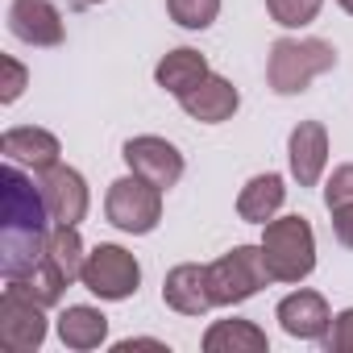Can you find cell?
Returning a JSON list of instances; mask_svg holds the SVG:
<instances>
[{"mask_svg": "<svg viewBox=\"0 0 353 353\" xmlns=\"http://www.w3.org/2000/svg\"><path fill=\"white\" fill-rule=\"evenodd\" d=\"M324 349L328 353H353V307L332 316V324L324 332Z\"/></svg>", "mask_w": 353, "mask_h": 353, "instance_id": "cell-24", "label": "cell"}, {"mask_svg": "<svg viewBox=\"0 0 353 353\" xmlns=\"http://www.w3.org/2000/svg\"><path fill=\"white\" fill-rule=\"evenodd\" d=\"M0 71H5V83H0V104H13V100L30 88V71H26L13 54L0 59Z\"/></svg>", "mask_w": 353, "mask_h": 353, "instance_id": "cell-25", "label": "cell"}, {"mask_svg": "<svg viewBox=\"0 0 353 353\" xmlns=\"http://www.w3.org/2000/svg\"><path fill=\"white\" fill-rule=\"evenodd\" d=\"M75 5H79V9H88V5H104V0H75Z\"/></svg>", "mask_w": 353, "mask_h": 353, "instance_id": "cell-30", "label": "cell"}, {"mask_svg": "<svg viewBox=\"0 0 353 353\" xmlns=\"http://www.w3.org/2000/svg\"><path fill=\"white\" fill-rule=\"evenodd\" d=\"M79 283H83L92 295H100V299H108V303H121V299H129V295L141 287V266H137V258H133L125 245L100 241V245L83 258Z\"/></svg>", "mask_w": 353, "mask_h": 353, "instance_id": "cell-6", "label": "cell"}, {"mask_svg": "<svg viewBox=\"0 0 353 353\" xmlns=\"http://www.w3.org/2000/svg\"><path fill=\"white\" fill-rule=\"evenodd\" d=\"M162 299L179 316H204L208 307H216L212 303V287H208V266H196V262L174 266L162 279Z\"/></svg>", "mask_w": 353, "mask_h": 353, "instance_id": "cell-14", "label": "cell"}, {"mask_svg": "<svg viewBox=\"0 0 353 353\" xmlns=\"http://www.w3.org/2000/svg\"><path fill=\"white\" fill-rule=\"evenodd\" d=\"M287 162L299 188H316L328 166V129L320 121H299L287 137Z\"/></svg>", "mask_w": 353, "mask_h": 353, "instance_id": "cell-11", "label": "cell"}, {"mask_svg": "<svg viewBox=\"0 0 353 353\" xmlns=\"http://www.w3.org/2000/svg\"><path fill=\"white\" fill-rule=\"evenodd\" d=\"M212 71H208V59L200 54V50H192V46H179V50H170L158 67H154V79H158V88L162 92H170L174 100L179 96H188L196 83H204Z\"/></svg>", "mask_w": 353, "mask_h": 353, "instance_id": "cell-17", "label": "cell"}, {"mask_svg": "<svg viewBox=\"0 0 353 353\" xmlns=\"http://www.w3.org/2000/svg\"><path fill=\"white\" fill-rule=\"evenodd\" d=\"M279 324H283V332L287 336H299V341H324V332H328V324H332V312H328V303H324V295L320 291H291L283 303H279Z\"/></svg>", "mask_w": 353, "mask_h": 353, "instance_id": "cell-12", "label": "cell"}, {"mask_svg": "<svg viewBox=\"0 0 353 353\" xmlns=\"http://www.w3.org/2000/svg\"><path fill=\"white\" fill-rule=\"evenodd\" d=\"M324 204H328V208L353 204V162H345V166L332 170V179L324 183Z\"/></svg>", "mask_w": 353, "mask_h": 353, "instance_id": "cell-26", "label": "cell"}, {"mask_svg": "<svg viewBox=\"0 0 353 353\" xmlns=\"http://www.w3.org/2000/svg\"><path fill=\"white\" fill-rule=\"evenodd\" d=\"M0 154H5V162H17V166H30L34 174L50 170L63 154L59 137L50 129H38V125H17L9 129L5 137H0Z\"/></svg>", "mask_w": 353, "mask_h": 353, "instance_id": "cell-13", "label": "cell"}, {"mask_svg": "<svg viewBox=\"0 0 353 353\" xmlns=\"http://www.w3.org/2000/svg\"><path fill=\"white\" fill-rule=\"evenodd\" d=\"M59 341L67 349H79V353L100 349L108 341V316L100 307H92V303H71L59 316Z\"/></svg>", "mask_w": 353, "mask_h": 353, "instance_id": "cell-18", "label": "cell"}, {"mask_svg": "<svg viewBox=\"0 0 353 353\" xmlns=\"http://www.w3.org/2000/svg\"><path fill=\"white\" fill-rule=\"evenodd\" d=\"M328 212H332V237L345 250H353V204H341V208H328Z\"/></svg>", "mask_w": 353, "mask_h": 353, "instance_id": "cell-27", "label": "cell"}, {"mask_svg": "<svg viewBox=\"0 0 353 353\" xmlns=\"http://www.w3.org/2000/svg\"><path fill=\"white\" fill-rule=\"evenodd\" d=\"M104 216L108 225H117L121 233H154L158 221H162V188H154L150 179H141V174H125V179H117L104 196Z\"/></svg>", "mask_w": 353, "mask_h": 353, "instance_id": "cell-5", "label": "cell"}, {"mask_svg": "<svg viewBox=\"0 0 353 353\" xmlns=\"http://www.w3.org/2000/svg\"><path fill=\"white\" fill-rule=\"evenodd\" d=\"M42 196H46V208H50V221L54 225H79L88 216V183H83V174L75 166H63L54 162L50 170H42V179H38Z\"/></svg>", "mask_w": 353, "mask_h": 353, "instance_id": "cell-9", "label": "cell"}, {"mask_svg": "<svg viewBox=\"0 0 353 353\" xmlns=\"http://www.w3.org/2000/svg\"><path fill=\"white\" fill-rule=\"evenodd\" d=\"M133 349H166V345H162V341H154V336H137V341L129 336V341H121V345H117V353H133Z\"/></svg>", "mask_w": 353, "mask_h": 353, "instance_id": "cell-28", "label": "cell"}, {"mask_svg": "<svg viewBox=\"0 0 353 353\" xmlns=\"http://www.w3.org/2000/svg\"><path fill=\"white\" fill-rule=\"evenodd\" d=\"M166 13L183 30H208L221 17V0H166Z\"/></svg>", "mask_w": 353, "mask_h": 353, "instance_id": "cell-22", "label": "cell"}, {"mask_svg": "<svg viewBox=\"0 0 353 353\" xmlns=\"http://www.w3.org/2000/svg\"><path fill=\"white\" fill-rule=\"evenodd\" d=\"M266 283H270V270H266L262 245H233L225 258L208 262V287H212V303L216 307L245 303Z\"/></svg>", "mask_w": 353, "mask_h": 353, "instance_id": "cell-4", "label": "cell"}, {"mask_svg": "<svg viewBox=\"0 0 353 353\" xmlns=\"http://www.w3.org/2000/svg\"><path fill=\"white\" fill-rule=\"evenodd\" d=\"M9 283H13L17 291H26L30 299H38L42 307H54V303L63 299V291L71 287V283H67V274H63V270H59L50 258H42V262H38L30 274H21V279H9Z\"/></svg>", "mask_w": 353, "mask_h": 353, "instance_id": "cell-21", "label": "cell"}, {"mask_svg": "<svg viewBox=\"0 0 353 353\" xmlns=\"http://www.w3.org/2000/svg\"><path fill=\"white\" fill-rule=\"evenodd\" d=\"M336 67V46L324 38H279L266 59V83L279 96H299L312 79Z\"/></svg>", "mask_w": 353, "mask_h": 353, "instance_id": "cell-2", "label": "cell"}, {"mask_svg": "<svg viewBox=\"0 0 353 353\" xmlns=\"http://www.w3.org/2000/svg\"><path fill=\"white\" fill-rule=\"evenodd\" d=\"M46 258L67 274V283H75L83 274V237H79V225H54L46 233Z\"/></svg>", "mask_w": 353, "mask_h": 353, "instance_id": "cell-20", "label": "cell"}, {"mask_svg": "<svg viewBox=\"0 0 353 353\" xmlns=\"http://www.w3.org/2000/svg\"><path fill=\"white\" fill-rule=\"evenodd\" d=\"M262 258L270 270V283H303L316 270V233L307 216H279L262 225Z\"/></svg>", "mask_w": 353, "mask_h": 353, "instance_id": "cell-3", "label": "cell"}, {"mask_svg": "<svg viewBox=\"0 0 353 353\" xmlns=\"http://www.w3.org/2000/svg\"><path fill=\"white\" fill-rule=\"evenodd\" d=\"M121 158L133 174H141V179H150L154 188H174L183 179V154L174 141L166 137H154V133H141V137H129L121 145Z\"/></svg>", "mask_w": 353, "mask_h": 353, "instance_id": "cell-8", "label": "cell"}, {"mask_svg": "<svg viewBox=\"0 0 353 353\" xmlns=\"http://www.w3.org/2000/svg\"><path fill=\"white\" fill-rule=\"evenodd\" d=\"M46 233H50V208L42 188L17 162H5L0 170V274L21 279L46 258Z\"/></svg>", "mask_w": 353, "mask_h": 353, "instance_id": "cell-1", "label": "cell"}, {"mask_svg": "<svg viewBox=\"0 0 353 353\" xmlns=\"http://www.w3.org/2000/svg\"><path fill=\"white\" fill-rule=\"evenodd\" d=\"M179 104H183V112H188L192 121H200V125H221V121H229V117L237 112L241 96H237V88H233L225 75H208V79L196 83L188 96H179Z\"/></svg>", "mask_w": 353, "mask_h": 353, "instance_id": "cell-15", "label": "cell"}, {"mask_svg": "<svg viewBox=\"0 0 353 353\" xmlns=\"http://www.w3.org/2000/svg\"><path fill=\"white\" fill-rule=\"evenodd\" d=\"M336 5H341V9H345L349 17H353V0H336Z\"/></svg>", "mask_w": 353, "mask_h": 353, "instance_id": "cell-29", "label": "cell"}, {"mask_svg": "<svg viewBox=\"0 0 353 353\" xmlns=\"http://www.w3.org/2000/svg\"><path fill=\"white\" fill-rule=\"evenodd\" d=\"M270 341L254 320H216L204 332V353H266Z\"/></svg>", "mask_w": 353, "mask_h": 353, "instance_id": "cell-19", "label": "cell"}, {"mask_svg": "<svg viewBox=\"0 0 353 353\" xmlns=\"http://www.w3.org/2000/svg\"><path fill=\"white\" fill-rule=\"evenodd\" d=\"M320 5L324 0H266V13L283 30H303V26H312L320 17Z\"/></svg>", "mask_w": 353, "mask_h": 353, "instance_id": "cell-23", "label": "cell"}, {"mask_svg": "<svg viewBox=\"0 0 353 353\" xmlns=\"http://www.w3.org/2000/svg\"><path fill=\"white\" fill-rule=\"evenodd\" d=\"M46 307L38 299H30L26 291H17L13 283L0 295V345L9 353H34L46 341Z\"/></svg>", "mask_w": 353, "mask_h": 353, "instance_id": "cell-7", "label": "cell"}, {"mask_svg": "<svg viewBox=\"0 0 353 353\" xmlns=\"http://www.w3.org/2000/svg\"><path fill=\"white\" fill-rule=\"evenodd\" d=\"M283 200H287L283 174H274V170L254 174V179L241 188V196H237V216L245 225H266V221H274V212L283 208Z\"/></svg>", "mask_w": 353, "mask_h": 353, "instance_id": "cell-16", "label": "cell"}, {"mask_svg": "<svg viewBox=\"0 0 353 353\" xmlns=\"http://www.w3.org/2000/svg\"><path fill=\"white\" fill-rule=\"evenodd\" d=\"M9 34L26 46H63V13L54 0H13L9 5Z\"/></svg>", "mask_w": 353, "mask_h": 353, "instance_id": "cell-10", "label": "cell"}]
</instances>
